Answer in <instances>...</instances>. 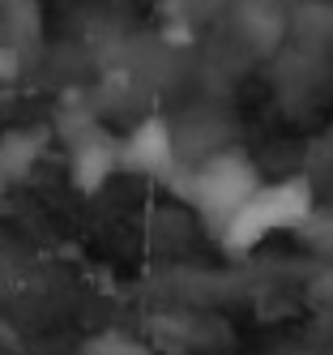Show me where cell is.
<instances>
[{"label": "cell", "instance_id": "1", "mask_svg": "<svg viewBox=\"0 0 333 355\" xmlns=\"http://www.w3.org/2000/svg\"><path fill=\"white\" fill-rule=\"evenodd\" d=\"M265 175L256 171V163L244 150H214L197 163H188L184 171H175V193L184 197V206L210 227L214 236H222V227L235 218V210L256 193Z\"/></svg>", "mask_w": 333, "mask_h": 355}, {"label": "cell", "instance_id": "2", "mask_svg": "<svg viewBox=\"0 0 333 355\" xmlns=\"http://www.w3.org/2000/svg\"><path fill=\"white\" fill-rule=\"evenodd\" d=\"M312 218V184L303 175H282V180H261L256 193L244 201L222 227V244L231 252H248V248H261L265 240L282 236V232H295Z\"/></svg>", "mask_w": 333, "mask_h": 355}, {"label": "cell", "instance_id": "3", "mask_svg": "<svg viewBox=\"0 0 333 355\" xmlns=\"http://www.w3.org/2000/svg\"><path fill=\"white\" fill-rule=\"evenodd\" d=\"M116 159H120V167L141 171V175H150V180H175V171H179L175 137H171V129L163 120H141L137 129L120 141Z\"/></svg>", "mask_w": 333, "mask_h": 355}]
</instances>
